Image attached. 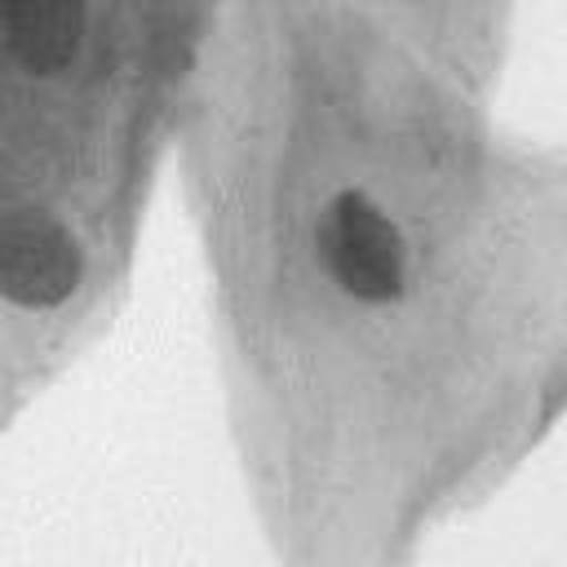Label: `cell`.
I'll return each mask as SVG.
<instances>
[{"mask_svg": "<svg viewBox=\"0 0 567 567\" xmlns=\"http://www.w3.org/2000/svg\"><path fill=\"white\" fill-rule=\"evenodd\" d=\"M315 252L332 284L359 301H394L403 292V235L359 190H341L315 226Z\"/></svg>", "mask_w": 567, "mask_h": 567, "instance_id": "1", "label": "cell"}, {"mask_svg": "<svg viewBox=\"0 0 567 567\" xmlns=\"http://www.w3.org/2000/svg\"><path fill=\"white\" fill-rule=\"evenodd\" d=\"M80 284V248L44 208H9L0 217V292L22 310H49Z\"/></svg>", "mask_w": 567, "mask_h": 567, "instance_id": "2", "label": "cell"}, {"mask_svg": "<svg viewBox=\"0 0 567 567\" xmlns=\"http://www.w3.org/2000/svg\"><path fill=\"white\" fill-rule=\"evenodd\" d=\"M0 35L22 71L53 75L80 49L84 0H0Z\"/></svg>", "mask_w": 567, "mask_h": 567, "instance_id": "3", "label": "cell"}]
</instances>
